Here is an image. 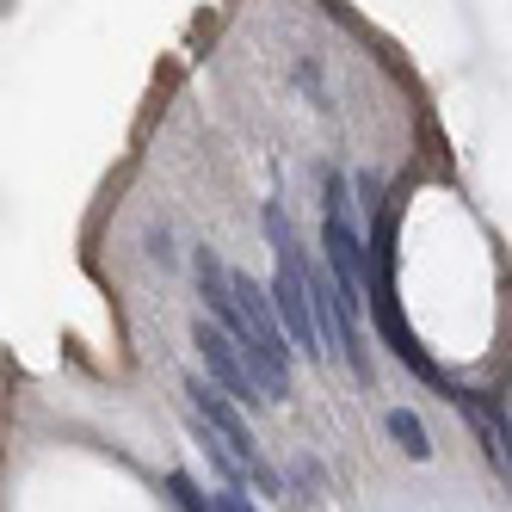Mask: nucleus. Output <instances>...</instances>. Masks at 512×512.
I'll return each instance as SVG.
<instances>
[{"label":"nucleus","instance_id":"obj_1","mask_svg":"<svg viewBox=\"0 0 512 512\" xmlns=\"http://www.w3.org/2000/svg\"><path fill=\"white\" fill-rule=\"evenodd\" d=\"M186 395H192V414H204V420L235 445V457L253 469V482H260L266 494H284V488H278V475H272V463L260 457V445H253V432H247V420H241V408H235V395H229L223 383H204V377L186 383Z\"/></svg>","mask_w":512,"mask_h":512},{"label":"nucleus","instance_id":"obj_2","mask_svg":"<svg viewBox=\"0 0 512 512\" xmlns=\"http://www.w3.org/2000/svg\"><path fill=\"white\" fill-rule=\"evenodd\" d=\"M192 346L204 352V364H210V383H223L235 401H266V389H260V377H253V364H247V346L229 334L223 321H198L192 327Z\"/></svg>","mask_w":512,"mask_h":512},{"label":"nucleus","instance_id":"obj_3","mask_svg":"<svg viewBox=\"0 0 512 512\" xmlns=\"http://www.w3.org/2000/svg\"><path fill=\"white\" fill-rule=\"evenodd\" d=\"M389 438H395V445L408 451L414 463H426V457H432V438H426V420H420L414 408H395V414H389Z\"/></svg>","mask_w":512,"mask_h":512},{"label":"nucleus","instance_id":"obj_4","mask_svg":"<svg viewBox=\"0 0 512 512\" xmlns=\"http://www.w3.org/2000/svg\"><path fill=\"white\" fill-rule=\"evenodd\" d=\"M167 494H173V506H179V512H223V506H216V494H204L192 475H179V469L167 475Z\"/></svg>","mask_w":512,"mask_h":512},{"label":"nucleus","instance_id":"obj_5","mask_svg":"<svg viewBox=\"0 0 512 512\" xmlns=\"http://www.w3.org/2000/svg\"><path fill=\"white\" fill-rule=\"evenodd\" d=\"M216 506H223V512H260V506H253V500H247V494L235 488V482H229L223 494H216Z\"/></svg>","mask_w":512,"mask_h":512}]
</instances>
